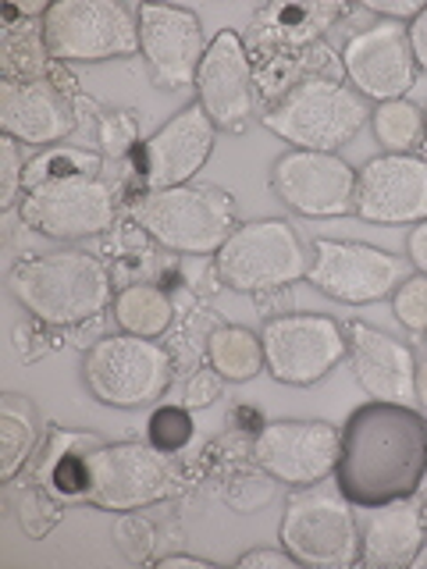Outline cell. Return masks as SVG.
<instances>
[{
  "instance_id": "1",
  "label": "cell",
  "mask_w": 427,
  "mask_h": 569,
  "mask_svg": "<svg viewBox=\"0 0 427 569\" xmlns=\"http://www.w3.org/2000/svg\"><path fill=\"white\" fill-rule=\"evenodd\" d=\"M36 480L58 502H86L107 512L160 506L182 488L171 456L150 441H103L61 427L50 435Z\"/></svg>"
},
{
  "instance_id": "2",
  "label": "cell",
  "mask_w": 427,
  "mask_h": 569,
  "mask_svg": "<svg viewBox=\"0 0 427 569\" xmlns=\"http://www.w3.org/2000/svg\"><path fill=\"white\" fill-rule=\"evenodd\" d=\"M427 477V417L406 402L370 399L342 423L335 488L356 509L414 498Z\"/></svg>"
},
{
  "instance_id": "3",
  "label": "cell",
  "mask_w": 427,
  "mask_h": 569,
  "mask_svg": "<svg viewBox=\"0 0 427 569\" xmlns=\"http://www.w3.org/2000/svg\"><path fill=\"white\" fill-rule=\"evenodd\" d=\"M8 289L47 328L82 325L115 302L111 271L86 249H50L18 260L8 274Z\"/></svg>"
},
{
  "instance_id": "4",
  "label": "cell",
  "mask_w": 427,
  "mask_h": 569,
  "mask_svg": "<svg viewBox=\"0 0 427 569\" xmlns=\"http://www.w3.org/2000/svg\"><path fill=\"white\" fill-rule=\"evenodd\" d=\"M129 213L139 231L182 257H214L242 224L236 196L203 182L139 192Z\"/></svg>"
},
{
  "instance_id": "5",
  "label": "cell",
  "mask_w": 427,
  "mask_h": 569,
  "mask_svg": "<svg viewBox=\"0 0 427 569\" xmlns=\"http://www.w3.org/2000/svg\"><path fill=\"white\" fill-rule=\"evenodd\" d=\"M260 121L292 150L338 153L370 121V103L349 82L342 86L325 76H307L285 89Z\"/></svg>"
},
{
  "instance_id": "6",
  "label": "cell",
  "mask_w": 427,
  "mask_h": 569,
  "mask_svg": "<svg viewBox=\"0 0 427 569\" xmlns=\"http://www.w3.org/2000/svg\"><path fill=\"white\" fill-rule=\"evenodd\" d=\"M352 502L335 485H307L285 498L278 523L281 548L299 566L346 569L360 562V520Z\"/></svg>"
},
{
  "instance_id": "7",
  "label": "cell",
  "mask_w": 427,
  "mask_h": 569,
  "mask_svg": "<svg viewBox=\"0 0 427 569\" xmlns=\"http://www.w3.org/2000/svg\"><path fill=\"white\" fill-rule=\"evenodd\" d=\"M175 363L157 338L103 335L82 356V385L89 396L115 409H142L165 399Z\"/></svg>"
},
{
  "instance_id": "8",
  "label": "cell",
  "mask_w": 427,
  "mask_h": 569,
  "mask_svg": "<svg viewBox=\"0 0 427 569\" xmlns=\"http://www.w3.org/2000/svg\"><path fill=\"white\" fill-rule=\"evenodd\" d=\"M40 29L58 64L125 61L139 53V14L121 0H58L40 18Z\"/></svg>"
},
{
  "instance_id": "9",
  "label": "cell",
  "mask_w": 427,
  "mask_h": 569,
  "mask_svg": "<svg viewBox=\"0 0 427 569\" xmlns=\"http://www.w3.org/2000/svg\"><path fill=\"white\" fill-rule=\"evenodd\" d=\"M307 249H302L292 221L285 218L246 221L214 253V271H218L221 284L246 296L289 289V284L307 278Z\"/></svg>"
},
{
  "instance_id": "10",
  "label": "cell",
  "mask_w": 427,
  "mask_h": 569,
  "mask_svg": "<svg viewBox=\"0 0 427 569\" xmlns=\"http://www.w3.org/2000/svg\"><path fill=\"white\" fill-rule=\"evenodd\" d=\"M314 257L307 267V281L320 296L346 307L391 299V292L409 278V260L388 253L381 246L352 242V239H314Z\"/></svg>"
},
{
  "instance_id": "11",
  "label": "cell",
  "mask_w": 427,
  "mask_h": 569,
  "mask_svg": "<svg viewBox=\"0 0 427 569\" xmlns=\"http://www.w3.org/2000/svg\"><path fill=\"white\" fill-rule=\"evenodd\" d=\"M18 218L53 242L93 239L118 221V189L103 174L58 178L29 189L18 203Z\"/></svg>"
},
{
  "instance_id": "12",
  "label": "cell",
  "mask_w": 427,
  "mask_h": 569,
  "mask_svg": "<svg viewBox=\"0 0 427 569\" xmlns=\"http://www.w3.org/2000/svg\"><path fill=\"white\" fill-rule=\"evenodd\" d=\"M264 367L278 385L310 388L342 363L346 328L328 313H278L260 328Z\"/></svg>"
},
{
  "instance_id": "13",
  "label": "cell",
  "mask_w": 427,
  "mask_h": 569,
  "mask_svg": "<svg viewBox=\"0 0 427 569\" xmlns=\"http://www.w3.org/2000/svg\"><path fill=\"white\" fill-rule=\"evenodd\" d=\"M342 431L328 420H271L254 438V462L278 485L307 488L335 477Z\"/></svg>"
},
{
  "instance_id": "14",
  "label": "cell",
  "mask_w": 427,
  "mask_h": 569,
  "mask_svg": "<svg viewBox=\"0 0 427 569\" xmlns=\"http://www.w3.org/2000/svg\"><path fill=\"white\" fill-rule=\"evenodd\" d=\"M214 142H218V124L210 121L200 100L186 103L182 111L171 114L147 142H139L132 150L142 192L189 186L210 160Z\"/></svg>"
},
{
  "instance_id": "15",
  "label": "cell",
  "mask_w": 427,
  "mask_h": 569,
  "mask_svg": "<svg viewBox=\"0 0 427 569\" xmlns=\"http://www.w3.org/2000/svg\"><path fill=\"white\" fill-rule=\"evenodd\" d=\"M271 192L302 218H346L356 210V168L338 153L285 150L271 164Z\"/></svg>"
},
{
  "instance_id": "16",
  "label": "cell",
  "mask_w": 427,
  "mask_h": 569,
  "mask_svg": "<svg viewBox=\"0 0 427 569\" xmlns=\"http://www.w3.org/2000/svg\"><path fill=\"white\" fill-rule=\"evenodd\" d=\"M342 71L346 82L360 93L367 103H388L406 100L409 89L417 86V61L414 47L403 22H370L367 29L352 32L342 47Z\"/></svg>"
},
{
  "instance_id": "17",
  "label": "cell",
  "mask_w": 427,
  "mask_h": 569,
  "mask_svg": "<svg viewBox=\"0 0 427 569\" xmlns=\"http://www.w3.org/2000/svg\"><path fill=\"white\" fill-rule=\"evenodd\" d=\"M139 53L150 82L165 93L196 86V71L207 53L200 14L175 4H139Z\"/></svg>"
},
{
  "instance_id": "18",
  "label": "cell",
  "mask_w": 427,
  "mask_h": 569,
  "mask_svg": "<svg viewBox=\"0 0 427 569\" xmlns=\"http://www.w3.org/2000/svg\"><path fill=\"white\" fill-rule=\"evenodd\" d=\"M356 218L370 224L427 221V157L381 153L356 168Z\"/></svg>"
},
{
  "instance_id": "19",
  "label": "cell",
  "mask_w": 427,
  "mask_h": 569,
  "mask_svg": "<svg viewBox=\"0 0 427 569\" xmlns=\"http://www.w3.org/2000/svg\"><path fill=\"white\" fill-rule=\"evenodd\" d=\"M196 100L210 121L225 132H242L257 111L254 58L236 29H221L207 43V53L196 71Z\"/></svg>"
},
{
  "instance_id": "20",
  "label": "cell",
  "mask_w": 427,
  "mask_h": 569,
  "mask_svg": "<svg viewBox=\"0 0 427 569\" xmlns=\"http://www.w3.org/2000/svg\"><path fill=\"white\" fill-rule=\"evenodd\" d=\"M346 356L360 388L378 402H406L417 399V356L396 335L370 328L364 320L346 325Z\"/></svg>"
},
{
  "instance_id": "21",
  "label": "cell",
  "mask_w": 427,
  "mask_h": 569,
  "mask_svg": "<svg viewBox=\"0 0 427 569\" xmlns=\"http://www.w3.org/2000/svg\"><path fill=\"white\" fill-rule=\"evenodd\" d=\"M0 132L22 147H58L76 132V111L53 79L0 82Z\"/></svg>"
},
{
  "instance_id": "22",
  "label": "cell",
  "mask_w": 427,
  "mask_h": 569,
  "mask_svg": "<svg viewBox=\"0 0 427 569\" xmlns=\"http://www.w3.org/2000/svg\"><path fill=\"white\" fill-rule=\"evenodd\" d=\"M424 545H427V506L417 495L367 509V516L360 520V562L367 569L414 566Z\"/></svg>"
},
{
  "instance_id": "23",
  "label": "cell",
  "mask_w": 427,
  "mask_h": 569,
  "mask_svg": "<svg viewBox=\"0 0 427 569\" xmlns=\"http://www.w3.org/2000/svg\"><path fill=\"white\" fill-rule=\"evenodd\" d=\"M342 14L346 8L338 4H271L254 14L257 47H307Z\"/></svg>"
},
{
  "instance_id": "24",
  "label": "cell",
  "mask_w": 427,
  "mask_h": 569,
  "mask_svg": "<svg viewBox=\"0 0 427 569\" xmlns=\"http://www.w3.org/2000/svg\"><path fill=\"white\" fill-rule=\"evenodd\" d=\"M40 435H43V420L32 399L18 396V391H4L0 396V480L4 485H11L22 473Z\"/></svg>"
},
{
  "instance_id": "25",
  "label": "cell",
  "mask_w": 427,
  "mask_h": 569,
  "mask_svg": "<svg viewBox=\"0 0 427 569\" xmlns=\"http://www.w3.org/2000/svg\"><path fill=\"white\" fill-rule=\"evenodd\" d=\"M111 313H115V325L125 335H136V338H160L175 320L171 296L150 281H132V284H125V289H118Z\"/></svg>"
},
{
  "instance_id": "26",
  "label": "cell",
  "mask_w": 427,
  "mask_h": 569,
  "mask_svg": "<svg viewBox=\"0 0 427 569\" xmlns=\"http://www.w3.org/2000/svg\"><path fill=\"white\" fill-rule=\"evenodd\" d=\"M207 360L225 381L242 385L254 381L264 367V342L257 331L242 325H218L207 335Z\"/></svg>"
},
{
  "instance_id": "27",
  "label": "cell",
  "mask_w": 427,
  "mask_h": 569,
  "mask_svg": "<svg viewBox=\"0 0 427 569\" xmlns=\"http://www.w3.org/2000/svg\"><path fill=\"white\" fill-rule=\"evenodd\" d=\"M374 139L381 142L385 153H417V147L427 139L424 132V107L409 100H388L370 111Z\"/></svg>"
},
{
  "instance_id": "28",
  "label": "cell",
  "mask_w": 427,
  "mask_h": 569,
  "mask_svg": "<svg viewBox=\"0 0 427 569\" xmlns=\"http://www.w3.org/2000/svg\"><path fill=\"white\" fill-rule=\"evenodd\" d=\"M0 64H4V79L32 82V79H43L58 61L50 58L40 26L11 22V26H4V58H0Z\"/></svg>"
},
{
  "instance_id": "29",
  "label": "cell",
  "mask_w": 427,
  "mask_h": 569,
  "mask_svg": "<svg viewBox=\"0 0 427 569\" xmlns=\"http://www.w3.org/2000/svg\"><path fill=\"white\" fill-rule=\"evenodd\" d=\"M103 157L89 150H71V147H50L40 157L29 160L26 168V192L36 186L58 182V178H76V174H100Z\"/></svg>"
},
{
  "instance_id": "30",
  "label": "cell",
  "mask_w": 427,
  "mask_h": 569,
  "mask_svg": "<svg viewBox=\"0 0 427 569\" xmlns=\"http://www.w3.org/2000/svg\"><path fill=\"white\" fill-rule=\"evenodd\" d=\"M192 435H196V423H192L186 406H157L150 423H147V441L168 456L182 452L192 441Z\"/></svg>"
},
{
  "instance_id": "31",
  "label": "cell",
  "mask_w": 427,
  "mask_h": 569,
  "mask_svg": "<svg viewBox=\"0 0 427 569\" xmlns=\"http://www.w3.org/2000/svg\"><path fill=\"white\" fill-rule=\"evenodd\" d=\"M221 498L236 512H257L275 498V477L267 470H231L225 477Z\"/></svg>"
},
{
  "instance_id": "32",
  "label": "cell",
  "mask_w": 427,
  "mask_h": 569,
  "mask_svg": "<svg viewBox=\"0 0 427 569\" xmlns=\"http://www.w3.org/2000/svg\"><path fill=\"white\" fill-rule=\"evenodd\" d=\"M115 545L118 551L129 562H147L153 559V548H157V527L153 520H147L139 509L132 512H121L115 520Z\"/></svg>"
},
{
  "instance_id": "33",
  "label": "cell",
  "mask_w": 427,
  "mask_h": 569,
  "mask_svg": "<svg viewBox=\"0 0 427 569\" xmlns=\"http://www.w3.org/2000/svg\"><path fill=\"white\" fill-rule=\"evenodd\" d=\"M26 168H29V160L22 153V142L11 136H0V210H18V203H22Z\"/></svg>"
},
{
  "instance_id": "34",
  "label": "cell",
  "mask_w": 427,
  "mask_h": 569,
  "mask_svg": "<svg viewBox=\"0 0 427 569\" xmlns=\"http://www.w3.org/2000/svg\"><path fill=\"white\" fill-rule=\"evenodd\" d=\"M391 317L414 335L427 331V274L414 271L396 292H391Z\"/></svg>"
},
{
  "instance_id": "35",
  "label": "cell",
  "mask_w": 427,
  "mask_h": 569,
  "mask_svg": "<svg viewBox=\"0 0 427 569\" xmlns=\"http://www.w3.org/2000/svg\"><path fill=\"white\" fill-rule=\"evenodd\" d=\"M100 142H103V153L111 157V160L132 157V150L139 147L136 114L132 111H103V118H100Z\"/></svg>"
},
{
  "instance_id": "36",
  "label": "cell",
  "mask_w": 427,
  "mask_h": 569,
  "mask_svg": "<svg viewBox=\"0 0 427 569\" xmlns=\"http://www.w3.org/2000/svg\"><path fill=\"white\" fill-rule=\"evenodd\" d=\"M221 385H225V378L214 367L192 373L189 385H186V406L189 409H207L214 399H221Z\"/></svg>"
},
{
  "instance_id": "37",
  "label": "cell",
  "mask_w": 427,
  "mask_h": 569,
  "mask_svg": "<svg viewBox=\"0 0 427 569\" xmlns=\"http://www.w3.org/2000/svg\"><path fill=\"white\" fill-rule=\"evenodd\" d=\"M239 569H296L299 562L285 548H254L236 559Z\"/></svg>"
},
{
  "instance_id": "38",
  "label": "cell",
  "mask_w": 427,
  "mask_h": 569,
  "mask_svg": "<svg viewBox=\"0 0 427 569\" xmlns=\"http://www.w3.org/2000/svg\"><path fill=\"white\" fill-rule=\"evenodd\" d=\"M367 11H374V14H381L385 22H403V26H409L414 18L424 11V4L420 0H367Z\"/></svg>"
},
{
  "instance_id": "39",
  "label": "cell",
  "mask_w": 427,
  "mask_h": 569,
  "mask_svg": "<svg viewBox=\"0 0 427 569\" xmlns=\"http://www.w3.org/2000/svg\"><path fill=\"white\" fill-rule=\"evenodd\" d=\"M406 260L417 274H427V221L414 224L406 236Z\"/></svg>"
},
{
  "instance_id": "40",
  "label": "cell",
  "mask_w": 427,
  "mask_h": 569,
  "mask_svg": "<svg viewBox=\"0 0 427 569\" xmlns=\"http://www.w3.org/2000/svg\"><path fill=\"white\" fill-rule=\"evenodd\" d=\"M406 36H409V47H414L417 71H427V4H424V11L414 18V22L406 26Z\"/></svg>"
},
{
  "instance_id": "41",
  "label": "cell",
  "mask_w": 427,
  "mask_h": 569,
  "mask_svg": "<svg viewBox=\"0 0 427 569\" xmlns=\"http://www.w3.org/2000/svg\"><path fill=\"white\" fill-rule=\"evenodd\" d=\"M160 569H210L207 559H196V556H165V559H157Z\"/></svg>"
},
{
  "instance_id": "42",
  "label": "cell",
  "mask_w": 427,
  "mask_h": 569,
  "mask_svg": "<svg viewBox=\"0 0 427 569\" xmlns=\"http://www.w3.org/2000/svg\"><path fill=\"white\" fill-rule=\"evenodd\" d=\"M414 388H417V402H420V409L427 413V356H424V360H417V381H414Z\"/></svg>"
},
{
  "instance_id": "43",
  "label": "cell",
  "mask_w": 427,
  "mask_h": 569,
  "mask_svg": "<svg viewBox=\"0 0 427 569\" xmlns=\"http://www.w3.org/2000/svg\"><path fill=\"white\" fill-rule=\"evenodd\" d=\"M424 132H427V103H424Z\"/></svg>"
}]
</instances>
